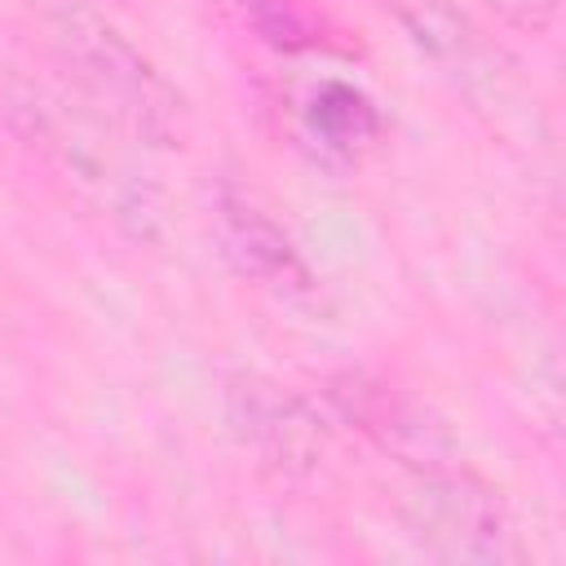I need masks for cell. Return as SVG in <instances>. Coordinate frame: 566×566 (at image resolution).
Returning <instances> with one entry per match:
<instances>
[{"instance_id":"6da1fadb","label":"cell","mask_w":566,"mask_h":566,"mask_svg":"<svg viewBox=\"0 0 566 566\" xmlns=\"http://www.w3.org/2000/svg\"><path fill=\"white\" fill-rule=\"evenodd\" d=\"M57 44L66 62L75 66L80 84L128 128L168 137L177 119V97L172 88L155 75V66L97 13L88 9H66L57 18Z\"/></svg>"},{"instance_id":"3957f363","label":"cell","mask_w":566,"mask_h":566,"mask_svg":"<svg viewBox=\"0 0 566 566\" xmlns=\"http://www.w3.org/2000/svg\"><path fill=\"white\" fill-rule=\"evenodd\" d=\"M226 217V239H230V252L243 261V270H252L256 279H270L279 287H296L305 283V270L287 243V234L252 203L243 199H226L221 208Z\"/></svg>"},{"instance_id":"277c9868","label":"cell","mask_w":566,"mask_h":566,"mask_svg":"<svg viewBox=\"0 0 566 566\" xmlns=\"http://www.w3.org/2000/svg\"><path fill=\"white\" fill-rule=\"evenodd\" d=\"M310 128L323 133L327 146H358L376 133V115H371L363 93H354L345 84H327L323 93H314Z\"/></svg>"},{"instance_id":"5b68a950","label":"cell","mask_w":566,"mask_h":566,"mask_svg":"<svg viewBox=\"0 0 566 566\" xmlns=\"http://www.w3.org/2000/svg\"><path fill=\"white\" fill-rule=\"evenodd\" d=\"M504 18H513V22H526V27H544L548 18H553V9H557V0H491Z\"/></svg>"},{"instance_id":"7a4b0ae2","label":"cell","mask_w":566,"mask_h":566,"mask_svg":"<svg viewBox=\"0 0 566 566\" xmlns=\"http://www.w3.org/2000/svg\"><path fill=\"white\" fill-rule=\"evenodd\" d=\"M424 526L455 557H504L509 531L491 495L464 478L424 486Z\"/></svg>"}]
</instances>
